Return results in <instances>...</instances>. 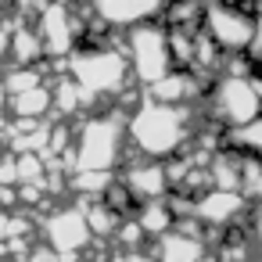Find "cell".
<instances>
[{"label": "cell", "mask_w": 262, "mask_h": 262, "mask_svg": "<svg viewBox=\"0 0 262 262\" xmlns=\"http://www.w3.org/2000/svg\"><path fill=\"white\" fill-rule=\"evenodd\" d=\"M223 144H226V147H233V151H241V155L262 158V115H255V119H251V122H244V126L226 129Z\"/></svg>", "instance_id": "9a60e30c"}, {"label": "cell", "mask_w": 262, "mask_h": 262, "mask_svg": "<svg viewBox=\"0 0 262 262\" xmlns=\"http://www.w3.org/2000/svg\"><path fill=\"white\" fill-rule=\"evenodd\" d=\"M119 180L129 187V194L137 201H155V198H165L172 190L169 172H165V162L162 158H144V155H133V151L122 158Z\"/></svg>", "instance_id": "9c48e42d"}, {"label": "cell", "mask_w": 262, "mask_h": 262, "mask_svg": "<svg viewBox=\"0 0 262 262\" xmlns=\"http://www.w3.org/2000/svg\"><path fill=\"white\" fill-rule=\"evenodd\" d=\"M26 262H58V251L43 241V244H29V255H26Z\"/></svg>", "instance_id": "ac0fdd59"}, {"label": "cell", "mask_w": 262, "mask_h": 262, "mask_svg": "<svg viewBox=\"0 0 262 262\" xmlns=\"http://www.w3.org/2000/svg\"><path fill=\"white\" fill-rule=\"evenodd\" d=\"M43 241L58 251V255H83L90 244H94V233L86 226V215H83V205H61L54 212L43 215Z\"/></svg>", "instance_id": "52a82bcc"}, {"label": "cell", "mask_w": 262, "mask_h": 262, "mask_svg": "<svg viewBox=\"0 0 262 262\" xmlns=\"http://www.w3.org/2000/svg\"><path fill=\"white\" fill-rule=\"evenodd\" d=\"M198 112L205 122L219 126V129H233L251 122L255 115H262V97L251 83V76H233V72H219L205 97L198 101Z\"/></svg>", "instance_id": "277c9868"}, {"label": "cell", "mask_w": 262, "mask_h": 262, "mask_svg": "<svg viewBox=\"0 0 262 262\" xmlns=\"http://www.w3.org/2000/svg\"><path fill=\"white\" fill-rule=\"evenodd\" d=\"M112 180H115V169H76L69 176V190L83 198H101Z\"/></svg>", "instance_id": "2e32d148"}, {"label": "cell", "mask_w": 262, "mask_h": 262, "mask_svg": "<svg viewBox=\"0 0 262 262\" xmlns=\"http://www.w3.org/2000/svg\"><path fill=\"white\" fill-rule=\"evenodd\" d=\"M8 115L11 119H43V115H51V83H40V86H29L22 94H11Z\"/></svg>", "instance_id": "7c38bea8"}, {"label": "cell", "mask_w": 262, "mask_h": 262, "mask_svg": "<svg viewBox=\"0 0 262 262\" xmlns=\"http://www.w3.org/2000/svg\"><path fill=\"white\" fill-rule=\"evenodd\" d=\"M122 54L129 61V72H133L137 86H147V83H155V79H162L165 72L176 69L172 51H169V33H165L162 18L122 29Z\"/></svg>", "instance_id": "5b68a950"}, {"label": "cell", "mask_w": 262, "mask_h": 262, "mask_svg": "<svg viewBox=\"0 0 262 262\" xmlns=\"http://www.w3.org/2000/svg\"><path fill=\"white\" fill-rule=\"evenodd\" d=\"M133 215H137L140 230L147 233V241H155V237H162V233H169V230L176 226V215H172V208H169V201H165V198L140 201Z\"/></svg>", "instance_id": "4fadbf2b"}, {"label": "cell", "mask_w": 262, "mask_h": 262, "mask_svg": "<svg viewBox=\"0 0 262 262\" xmlns=\"http://www.w3.org/2000/svg\"><path fill=\"white\" fill-rule=\"evenodd\" d=\"M76 169H119L126 158V112H94L72 140Z\"/></svg>", "instance_id": "3957f363"}, {"label": "cell", "mask_w": 262, "mask_h": 262, "mask_svg": "<svg viewBox=\"0 0 262 262\" xmlns=\"http://www.w3.org/2000/svg\"><path fill=\"white\" fill-rule=\"evenodd\" d=\"M36 33L43 40L47 58H69L79 43V15L72 11V4H61V0H51V4L36 15Z\"/></svg>", "instance_id": "ba28073f"}, {"label": "cell", "mask_w": 262, "mask_h": 262, "mask_svg": "<svg viewBox=\"0 0 262 262\" xmlns=\"http://www.w3.org/2000/svg\"><path fill=\"white\" fill-rule=\"evenodd\" d=\"M201 126L198 104H165L140 97L126 112V151L144 158H169L183 151Z\"/></svg>", "instance_id": "6da1fadb"}, {"label": "cell", "mask_w": 262, "mask_h": 262, "mask_svg": "<svg viewBox=\"0 0 262 262\" xmlns=\"http://www.w3.org/2000/svg\"><path fill=\"white\" fill-rule=\"evenodd\" d=\"M43 58H47V51H43V40H40L36 26H33V22L15 26V29H11V61H15V65H36V61H43Z\"/></svg>", "instance_id": "5bb4252c"}, {"label": "cell", "mask_w": 262, "mask_h": 262, "mask_svg": "<svg viewBox=\"0 0 262 262\" xmlns=\"http://www.w3.org/2000/svg\"><path fill=\"white\" fill-rule=\"evenodd\" d=\"M69 76L83 86L86 94V112H101L115 104V97L129 86L133 72L122 54V47H76L69 54Z\"/></svg>", "instance_id": "7a4b0ae2"}, {"label": "cell", "mask_w": 262, "mask_h": 262, "mask_svg": "<svg viewBox=\"0 0 262 262\" xmlns=\"http://www.w3.org/2000/svg\"><path fill=\"white\" fill-rule=\"evenodd\" d=\"M248 208H251V201L233 187H208L205 194L194 198V215L205 223V230H223V226L244 219Z\"/></svg>", "instance_id": "30bf717a"}, {"label": "cell", "mask_w": 262, "mask_h": 262, "mask_svg": "<svg viewBox=\"0 0 262 262\" xmlns=\"http://www.w3.org/2000/svg\"><path fill=\"white\" fill-rule=\"evenodd\" d=\"M0 61H11V22H0Z\"/></svg>", "instance_id": "ffe728a7"}, {"label": "cell", "mask_w": 262, "mask_h": 262, "mask_svg": "<svg viewBox=\"0 0 262 262\" xmlns=\"http://www.w3.org/2000/svg\"><path fill=\"white\" fill-rule=\"evenodd\" d=\"M255 11L244 4H233V0H205V11H201V29L215 40L219 51L237 54L248 51L251 36H255Z\"/></svg>", "instance_id": "8992f818"}, {"label": "cell", "mask_w": 262, "mask_h": 262, "mask_svg": "<svg viewBox=\"0 0 262 262\" xmlns=\"http://www.w3.org/2000/svg\"><path fill=\"white\" fill-rule=\"evenodd\" d=\"M241 155V151H237ZM241 194L251 201V208L262 205V158L241 155Z\"/></svg>", "instance_id": "e0dca14e"}, {"label": "cell", "mask_w": 262, "mask_h": 262, "mask_svg": "<svg viewBox=\"0 0 262 262\" xmlns=\"http://www.w3.org/2000/svg\"><path fill=\"white\" fill-rule=\"evenodd\" d=\"M251 244H255V251H258V258H262V205H258V212L251 215Z\"/></svg>", "instance_id": "d6986e66"}, {"label": "cell", "mask_w": 262, "mask_h": 262, "mask_svg": "<svg viewBox=\"0 0 262 262\" xmlns=\"http://www.w3.org/2000/svg\"><path fill=\"white\" fill-rule=\"evenodd\" d=\"M94 15L104 18L112 29H129L151 18H162L165 11V0H90Z\"/></svg>", "instance_id": "8fae6325"}]
</instances>
